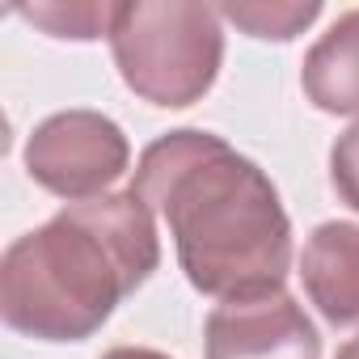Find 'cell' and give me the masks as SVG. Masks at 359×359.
I'll return each instance as SVG.
<instances>
[{
  "mask_svg": "<svg viewBox=\"0 0 359 359\" xmlns=\"http://www.w3.org/2000/svg\"><path fill=\"white\" fill-rule=\"evenodd\" d=\"M165 220L177 266L199 296L279 292L292 271V220L279 191L224 135L177 127L156 135L127 187Z\"/></svg>",
  "mask_w": 359,
  "mask_h": 359,
  "instance_id": "1",
  "label": "cell"
},
{
  "mask_svg": "<svg viewBox=\"0 0 359 359\" xmlns=\"http://www.w3.org/2000/svg\"><path fill=\"white\" fill-rule=\"evenodd\" d=\"M156 266V216L131 191L68 203L5 250L0 317L22 338L85 342Z\"/></svg>",
  "mask_w": 359,
  "mask_h": 359,
  "instance_id": "2",
  "label": "cell"
},
{
  "mask_svg": "<svg viewBox=\"0 0 359 359\" xmlns=\"http://www.w3.org/2000/svg\"><path fill=\"white\" fill-rule=\"evenodd\" d=\"M110 55L123 85L165 110L203 102L224 64V18L216 5L191 0H131L118 5Z\"/></svg>",
  "mask_w": 359,
  "mask_h": 359,
  "instance_id": "3",
  "label": "cell"
},
{
  "mask_svg": "<svg viewBox=\"0 0 359 359\" xmlns=\"http://www.w3.org/2000/svg\"><path fill=\"white\" fill-rule=\"evenodd\" d=\"M22 161L47 195L64 203H89L127 173L131 144L102 110H60L30 131Z\"/></svg>",
  "mask_w": 359,
  "mask_h": 359,
  "instance_id": "4",
  "label": "cell"
},
{
  "mask_svg": "<svg viewBox=\"0 0 359 359\" xmlns=\"http://www.w3.org/2000/svg\"><path fill=\"white\" fill-rule=\"evenodd\" d=\"M208 359H321V334L279 287L220 300L203 321Z\"/></svg>",
  "mask_w": 359,
  "mask_h": 359,
  "instance_id": "5",
  "label": "cell"
},
{
  "mask_svg": "<svg viewBox=\"0 0 359 359\" xmlns=\"http://www.w3.org/2000/svg\"><path fill=\"white\" fill-rule=\"evenodd\" d=\"M300 283L309 304L334 325H359V224L325 220L304 237L300 250Z\"/></svg>",
  "mask_w": 359,
  "mask_h": 359,
  "instance_id": "6",
  "label": "cell"
},
{
  "mask_svg": "<svg viewBox=\"0 0 359 359\" xmlns=\"http://www.w3.org/2000/svg\"><path fill=\"white\" fill-rule=\"evenodd\" d=\"M300 89L321 114L359 118V9L334 18V26L304 51Z\"/></svg>",
  "mask_w": 359,
  "mask_h": 359,
  "instance_id": "7",
  "label": "cell"
},
{
  "mask_svg": "<svg viewBox=\"0 0 359 359\" xmlns=\"http://www.w3.org/2000/svg\"><path fill=\"white\" fill-rule=\"evenodd\" d=\"M220 18L245 30L250 39L292 43L321 18V5L317 0H229V5H220Z\"/></svg>",
  "mask_w": 359,
  "mask_h": 359,
  "instance_id": "8",
  "label": "cell"
},
{
  "mask_svg": "<svg viewBox=\"0 0 359 359\" xmlns=\"http://www.w3.org/2000/svg\"><path fill=\"white\" fill-rule=\"evenodd\" d=\"M114 13L118 5H93V0H47V5H22L18 18L47 30L51 39H72V43H93V39H110L114 30Z\"/></svg>",
  "mask_w": 359,
  "mask_h": 359,
  "instance_id": "9",
  "label": "cell"
},
{
  "mask_svg": "<svg viewBox=\"0 0 359 359\" xmlns=\"http://www.w3.org/2000/svg\"><path fill=\"white\" fill-rule=\"evenodd\" d=\"M330 187L351 212H359V118L330 144Z\"/></svg>",
  "mask_w": 359,
  "mask_h": 359,
  "instance_id": "10",
  "label": "cell"
},
{
  "mask_svg": "<svg viewBox=\"0 0 359 359\" xmlns=\"http://www.w3.org/2000/svg\"><path fill=\"white\" fill-rule=\"evenodd\" d=\"M102 359H169V355L165 351H152V346H114Z\"/></svg>",
  "mask_w": 359,
  "mask_h": 359,
  "instance_id": "11",
  "label": "cell"
},
{
  "mask_svg": "<svg viewBox=\"0 0 359 359\" xmlns=\"http://www.w3.org/2000/svg\"><path fill=\"white\" fill-rule=\"evenodd\" d=\"M334 359H359V334H355V338H346V342L338 346V355H334Z\"/></svg>",
  "mask_w": 359,
  "mask_h": 359,
  "instance_id": "12",
  "label": "cell"
}]
</instances>
